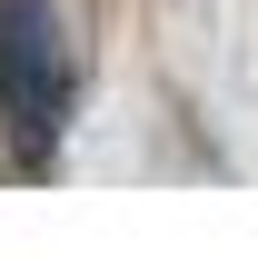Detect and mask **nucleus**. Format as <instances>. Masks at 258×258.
Instances as JSON below:
<instances>
[{"label":"nucleus","instance_id":"1","mask_svg":"<svg viewBox=\"0 0 258 258\" xmlns=\"http://www.w3.org/2000/svg\"><path fill=\"white\" fill-rule=\"evenodd\" d=\"M70 119V30L50 0H0V129H10V159L50 169Z\"/></svg>","mask_w":258,"mask_h":258}]
</instances>
